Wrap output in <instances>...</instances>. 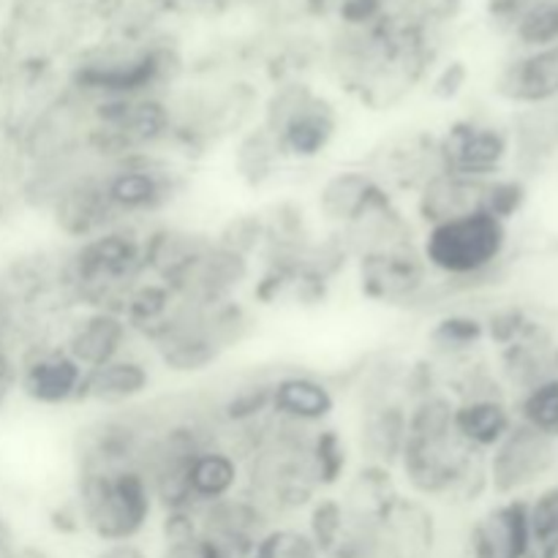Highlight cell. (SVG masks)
Here are the masks:
<instances>
[{"label":"cell","instance_id":"1","mask_svg":"<svg viewBox=\"0 0 558 558\" xmlns=\"http://www.w3.org/2000/svg\"><path fill=\"white\" fill-rule=\"evenodd\" d=\"M407 494L430 505L466 507L488 494L485 456H477L456 430V398L434 387L409 403L407 441L396 463Z\"/></svg>","mask_w":558,"mask_h":558},{"label":"cell","instance_id":"2","mask_svg":"<svg viewBox=\"0 0 558 558\" xmlns=\"http://www.w3.org/2000/svg\"><path fill=\"white\" fill-rule=\"evenodd\" d=\"M417 245L436 278L441 311L488 283L510 245V223L488 210H474L420 229Z\"/></svg>","mask_w":558,"mask_h":558},{"label":"cell","instance_id":"3","mask_svg":"<svg viewBox=\"0 0 558 558\" xmlns=\"http://www.w3.org/2000/svg\"><path fill=\"white\" fill-rule=\"evenodd\" d=\"M69 501L82 534L98 545L142 543L158 518L150 485L140 469H74Z\"/></svg>","mask_w":558,"mask_h":558},{"label":"cell","instance_id":"4","mask_svg":"<svg viewBox=\"0 0 558 558\" xmlns=\"http://www.w3.org/2000/svg\"><path fill=\"white\" fill-rule=\"evenodd\" d=\"M101 191L118 223L147 227L183 194V167L172 153H142L107 163Z\"/></svg>","mask_w":558,"mask_h":558},{"label":"cell","instance_id":"5","mask_svg":"<svg viewBox=\"0 0 558 558\" xmlns=\"http://www.w3.org/2000/svg\"><path fill=\"white\" fill-rule=\"evenodd\" d=\"M256 120L272 134L287 167L319 161L341 134V114L336 104L322 98L308 85H281L267 98Z\"/></svg>","mask_w":558,"mask_h":558},{"label":"cell","instance_id":"6","mask_svg":"<svg viewBox=\"0 0 558 558\" xmlns=\"http://www.w3.org/2000/svg\"><path fill=\"white\" fill-rule=\"evenodd\" d=\"M352 267L354 283L368 303L414 314L436 311V278L430 276L417 243L363 256Z\"/></svg>","mask_w":558,"mask_h":558},{"label":"cell","instance_id":"7","mask_svg":"<svg viewBox=\"0 0 558 558\" xmlns=\"http://www.w3.org/2000/svg\"><path fill=\"white\" fill-rule=\"evenodd\" d=\"M52 341L82 371L101 368L140 349L129 322L114 308H74L52 322Z\"/></svg>","mask_w":558,"mask_h":558},{"label":"cell","instance_id":"8","mask_svg":"<svg viewBox=\"0 0 558 558\" xmlns=\"http://www.w3.org/2000/svg\"><path fill=\"white\" fill-rule=\"evenodd\" d=\"M556 463V441L515 420L505 439L485 456L488 494L496 499H518L526 488L548 477Z\"/></svg>","mask_w":558,"mask_h":558},{"label":"cell","instance_id":"9","mask_svg":"<svg viewBox=\"0 0 558 558\" xmlns=\"http://www.w3.org/2000/svg\"><path fill=\"white\" fill-rule=\"evenodd\" d=\"M510 158V134L480 118H458L436 134V161L441 172L472 180H494Z\"/></svg>","mask_w":558,"mask_h":558},{"label":"cell","instance_id":"10","mask_svg":"<svg viewBox=\"0 0 558 558\" xmlns=\"http://www.w3.org/2000/svg\"><path fill=\"white\" fill-rule=\"evenodd\" d=\"M85 371L52 341L36 338L20 352L16 363V392L38 409L80 407Z\"/></svg>","mask_w":558,"mask_h":558},{"label":"cell","instance_id":"11","mask_svg":"<svg viewBox=\"0 0 558 558\" xmlns=\"http://www.w3.org/2000/svg\"><path fill=\"white\" fill-rule=\"evenodd\" d=\"M194 512L196 532L210 558H251L267 529L276 526L243 490Z\"/></svg>","mask_w":558,"mask_h":558},{"label":"cell","instance_id":"12","mask_svg":"<svg viewBox=\"0 0 558 558\" xmlns=\"http://www.w3.org/2000/svg\"><path fill=\"white\" fill-rule=\"evenodd\" d=\"M338 409H343V401L332 376L303 368H278L272 374V417L303 425V428H322V425L336 423Z\"/></svg>","mask_w":558,"mask_h":558},{"label":"cell","instance_id":"13","mask_svg":"<svg viewBox=\"0 0 558 558\" xmlns=\"http://www.w3.org/2000/svg\"><path fill=\"white\" fill-rule=\"evenodd\" d=\"M153 385H156V363L140 347L101 368L85 371L80 407L96 412L140 407L150 398Z\"/></svg>","mask_w":558,"mask_h":558},{"label":"cell","instance_id":"14","mask_svg":"<svg viewBox=\"0 0 558 558\" xmlns=\"http://www.w3.org/2000/svg\"><path fill=\"white\" fill-rule=\"evenodd\" d=\"M379 534L387 558H436L441 548L439 507L401 490L381 510Z\"/></svg>","mask_w":558,"mask_h":558},{"label":"cell","instance_id":"15","mask_svg":"<svg viewBox=\"0 0 558 558\" xmlns=\"http://www.w3.org/2000/svg\"><path fill=\"white\" fill-rule=\"evenodd\" d=\"M466 558H529L534 554L532 529H529V501L496 499L480 512L463 537Z\"/></svg>","mask_w":558,"mask_h":558},{"label":"cell","instance_id":"16","mask_svg":"<svg viewBox=\"0 0 558 558\" xmlns=\"http://www.w3.org/2000/svg\"><path fill=\"white\" fill-rule=\"evenodd\" d=\"M349 414H352V428L347 430V436L354 463H374L396 472L407 441L409 401L396 398V401L354 409Z\"/></svg>","mask_w":558,"mask_h":558},{"label":"cell","instance_id":"17","mask_svg":"<svg viewBox=\"0 0 558 558\" xmlns=\"http://www.w3.org/2000/svg\"><path fill=\"white\" fill-rule=\"evenodd\" d=\"M381 189L385 183L365 163L327 172L314 194V207H311L314 221L319 223L322 232H341L371 205V199Z\"/></svg>","mask_w":558,"mask_h":558},{"label":"cell","instance_id":"18","mask_svg":"<svg viewBox=\"0 0 558 558\" xmlns=\"http://www.w3.org/2000/svg\"><path fill=\"white\" fill-rule=\"evenodd\" d=\"M485 189L488 180H472L461 178V174L441 172L436 169L428 180L420 183L407 199V210L417 229L434 227V223L450 221V218L466 216V213L483 210Z\"/></svg>","mask_w":558,"mask_h":558},{"label":"cell","instance_id":"19","mask_svg":"<svg viewBox=\"0 0 558 558\" xmlns=\"http://www.w3.org/2000/svg\"><path fill=\"white\" fill-rule=\"evenodd\" d=\"M515 425V412L507 407L505 396H472L456 401V430L463 445L477 456H488Z\"/></svg>","mask_w":558,"mask_h":558},{"label":"cell","instance_id":"20","mask_svg":"<svg viewBox=\"0 0 558 558\" xmlns=\"http://www.w3.org/2000/svg\"><path fill=\"white\" fill-rule=\"evenodd\" d=\"M243 488V461L221 445H210L194 456L189 466V490L194 507L213 505Z\"/></svg>","mask_w":558,"mask_h":558},{"label":"cell","instance_id":"21","mask_svg":"<svg viewBox=\"0 0 558 558\" xmlns=\"http://www.w3.org/2000/svg\"><path fill=\"white\" fill-rule=\"evenodd\" d=\"M232 163L238 178L248 189H265V185L276 183L283 169H287V161H283L276 140L259 120H254L248 129L234 136Z\"/></svg>","mask_w":558,"mask_h":558},{"label":"cell","instance_id":"22","mask_svg":"<svg viewBox=\"0 0 558 558\" xmlns=\"http://www.w3.org/2000/svg\"><path fill=\"white\" fill-rule=\"evenodd\" d=\"M396 472L374 463H354L352 472L336 490L343 501V510L357 518H379L381 510L401 494Z\"/></svg>","mask_w":558,"mask_h":558},{"label":"cell","instance_id":"23","mask_svg":"<svg viewBox=\"0 0 558 558\" xmlns=\"http://www.w3.org/2000/svg\"><path fill=\"white\" fill-rule=\"evenodd\" d=\"M499 93L515 104H545L558 96V47H545L507 69Z\"/></svg>","mask_w":558,"mask_h":558},{"label":"cell","instance_id":"24","mask_svg":"<svg viewBox=\"0 0 558 558\" xmlns=\"http://www.w3.org/2000/svg\"><path fill=\"white\" fill-rule=\"evenodd\" d=\"M311 458H314V472L322 494H336L354 466L347 430L338 428L336 423L316 428L314 439H311Z\"/></svg>","mask_w":558,"mask_h":558},{"label":"cell","instance_id":"25","mask_svg":"<svg viewBox=\"0 0 558 558\" xmlns=\"http://www.w3.org/2000/svg\"><path fill=\"white\" fill-rule=\"evenodd\" d=\"M300 526L305 529L314 545L319 548L322 556H330V550L336 548L338 539H341L343 529H347V510H343V501L338 499V494H322L316 496L314 505L303 512L300 518Z\"/></svg>","mask_w":558,"mask_h":558},{"label":"cell","instance_id":"26","mask_svg":"<svg viewBox=\"0 0 558 558\" xmlns=\"http://www.w3.org/2000/svg\"><path fill=\"white\" fill-rule=\"evenodd\" d=\"M515 420L526 423L529 428L539 430L548 439H558V379H548L532 387L518 401Z\"/></svg>","mask_w":558,"mask_h":558},{"label":"cell","instance_id":"27","mask_svg":"<svg viewBox=\"0 0 558 558\" xmlns=\"http://www.w3.org/2000/svg\"><path fill=\"white\" fill-rule=\"evenodd\" d=\"M251 558H325L300 523H278L267 529Z\"/></svg>","mask_w":558,"mask_h":558},{"label":"cell","instance_id":"28","mask_svg":"<svg viewBox=\"0 0 558 558\" xmlns=\"http://www.w3.org/2000/svg\"><path fill=\"white\" fill-rule=\"evenodd\" d=\"M529 501V529L534 550H548L558 545V483L539 490Z\"/></svg>","mask_w":558,"mask_h":558},{"label":"cell","instance_id":"29","mask_svg":"<svg viewBox=\"0 0 558 558\" xmlns=\"http://www.w3.org/2000/svg\"><path fill=\"white\" fill-rule=\"evenodd\" d=\"M521 38L532 47H550L558 38V3L534 5L521 22Z\"/></svg>","mask_w":558,"mask_h":558},{"label":"cell","instance_id":"30","mask_svg":"<svg viewBox=\"0 0 558 558\" xmlns=\"http://www.w3.org/2000/svg\"><path fill=\"white\" fill-rule=\"evenodd\" d=\"M93 558H153V548L145 543H114V545H98Z\"/></svg>","mask_w":558,"mask_h":558},{"label":"cell","instance_id":"31","mask_svg":"<svg viewBox=\"0 0 558 558\" xmlns=\"http://www.w3.org/2000/svg\"><path fill=\"white\" fill-rule=\"evenodd\" d=\"M16 548L14 543V532H11L9 521H5L3 515H0V558H9L11 550Z\"/></svg>","mask_w":558,"mask_h":558},{"label":"cell","instance_id":"32","mask_svg":"<svg viewBox=\"0 0 558 558\" xmlns=\"http://www.w3.org/2000/svg\"><path fill=\"white\" fill-rule=\"evenodd\" d=\"M529 558H537V556H534V554H532V556H529Z\"/></svg>","mask_w":558,"mask_h":558}]
</instances>
